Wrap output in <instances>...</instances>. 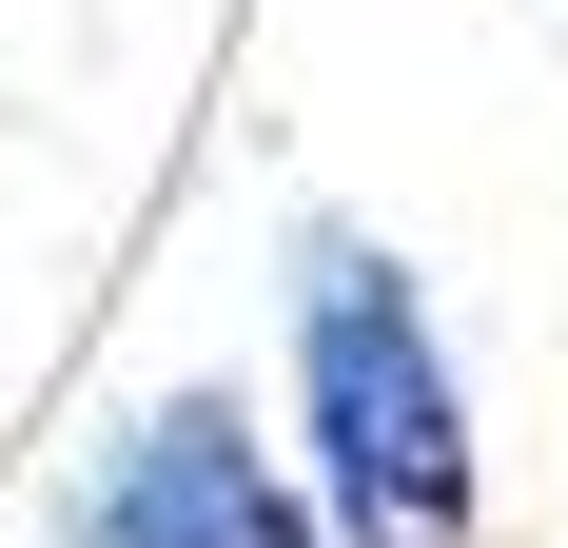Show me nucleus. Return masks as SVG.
<instances>
[{"mask_svg":"<svg viewBox=\"0 0 568 548\" xmlns=\"http://www.w3.org/2000/svg\"><path fill=\"white\" fill-rule=\"evenodd\" d=\"M275 353H294V470H314L334 548H490V450H470L452 314L373 216H294Z\"/></svg>","mask_w":568,"mask_h":548,"instance_id":"nucleus-1","label":"nucleus"},{"mask_svg":"<svg viewBox=\"0 0 568 548\" xmlns=\"http://www.w3.org/2000/svg\"><path fill=\"white\" fill-rule=\"evenodd\" d=\"M59 548H334V509H314L294 432H255L235 392H138V412L79 450Z\"/></svg>","mask_w":568,"mask_h":548,"instance_id":"nucleus-2","label":"nucleus"}]
</instances>
